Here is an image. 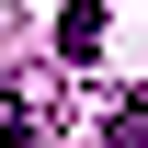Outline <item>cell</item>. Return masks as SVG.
Returning <instances> with one entry per match:
<instances>
[{"label": "cell", "mask_w": 148, "mask_h": 148, "mask_svg": "<svg viewBox=\"0 0 148 148\" xmlns=\"http://www.w3.org/2000/svg\"><path fill=\"white\" fill-rule=\"evenodd\" d=\"M0 148H34V103L23 91H0Z\"/></svg>", "instance_id": "6da1fadb"}]
</instances>
